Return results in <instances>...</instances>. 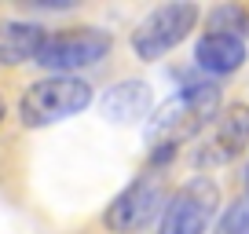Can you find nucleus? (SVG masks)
<instances>
[{
    "label": "nucleus",
    "mask_w": 249,
    "mask_h": 234,
    "mask_svg": "<svg viewBox=\"0 0 249 234\" xmlns=\"http://www.w3.org/2000/svg\"><path fill=\"white\" fill-rule=\"evenodd\" d=\"M220 209V187L209 176H195L179 190H172L158 234H205Z\"/></svg>",
    "instance_id": "6"
},
{
    "label": "nucleus",
    "mask_w": 249,
    "mask_h": 234,
    "mask_svg": "<svg viewBox=\"0 0 249 234\" xmlns=\"http://www.w3.org/2000/svg\"><path fill=\"white\" fill-rule=\"evenodd\" d=\"M103 114L117 125H128V121H140L150 114V88L143 81H121V84L107 88L99 99Z\"/></svg>",
    "instance_id": "9"
},
{
    "label": "nucleus",
    "mask_w": 249,
    "mask_h": 234,
    "mask_svg": "<svg viewBox=\"0 0 249 234\" xmlns=\"http://www.w3.org/2000/svg\"><path fill=\"white\" fill-rule=\"evenodd\" d=\"M169 198L172 194H169L165 176L158 168H150V172H143V176H136V180L107 205L103 223L114 234H140V231H147L158 216H165Z\"/></svg>",
    "instance_id": "3"
},
{
    "label": "nucleus",
    "mask_w": 249,
    "mask_h": 234,
    "mask_svg": "<svg viewBox=\"0 0 249 234\" xmlns=\"http://www.w3.org/2000/svg\"><path fill=\"white\" fill-rule=\"evenodd\" d=\"M213 234H249V194L227 205V212L220 216Z\"/></svg>",
    "instance_id": "12"
},
{
    "label": "nucleus",
    "mask_w": 249,
    "mask_h": 234,
    "mask_svg": "<svg viewBox=\"0 0 249 234\" xmlns=\"http://www.w3.org/2000/svg\"><path fill=\"white\" fill-rule=\"evenodd\" d=\"M198 15L202 11L187 0H172V4H161L154 8L132 33V51L140 55L143 63H154L161 55H169L179 40H187V33L198 26Z\"/></svg>",
    "instance_id": "5"
},
{
    "label": "nucleus",
    "mask_w": 249,
    "mask_h": 234,
    "mask_svg": "<svg viewBox=\"0 0 249 234\" xmlns=\"http://www.w3.org/2000/svg\"><path fill=\"white\" fill-rule=\"evenodd\" d=\"M249 147V106L234 102L231 110L213 121V132L202 147L195 150V161L198 165H227Z\"/></svg>",
    "instance_id": "7"
},
{
    "label": "nucleus",
    "mask_w": 249,
    "mask_h": 234,
    "mask_svg": "<svg viewBox=\"0 0 249 234\" xmlns=\"http://www.w3.org/2000/svg\"><path fill=\"white\" fill-rule=\"evenodd\" d=\"M242 183H246V194H249V161H246V168H242Z\"/></svg>",
    "instance_id": "13"
},
{
    "label": "nucleus",
    "mask_w": 249,
    "mask_h": 234,
    "mask_svg": "<svg viewBox=\"0 0 249 234\" xmlns=\"http://www.w3.org/2000/svg\"><path fill=\"white\" fill-rule=\"evenodd\" d=\"M220 110V88L213 81H187L176 99H169L147 125V139L154 147H176L202 132L209 121H216Z\"/></svg>",
    "instance_id": "1"
},
{
    "label": "nucleus",
    "mask_w": 249,
    "mask_h": 234,
    "mask_svg": "<svg viewBox=\"0 0 249 234\" xmlns=\"http://www.w3.org/2000/svg\"><path fill=\"white\" fill-rule=\"evenodd\" d=\"M4 114H8V106H4V95H0V125H4Z\"/></svg>",
    "instance_id": "14"
},
{
    "label": "nucleus",
    "mask_w": 249,
    "mask_h": 234,
    "mask_svg": "<svg viewBox=\"0 0 249 234\" xmlns=\"http://www.w3.org/2000/svg\"><path fill=\"white\" fill-rule=\"evenodd\" d=\"M195 63H198V70L213 73V77L234 73L246 63V40L231 37V33H205L195 44Z\"/></svg>",
    "instance_id": "8"
},
{
    "label": "nucleus",
    "mask_w": 249,
    "mask_h": 234,
    "mask_svg": "<svg viewBox=\"0 0 249 234\" xmlns=\"http://www.w3.org/2000/svg\"><path fill=\"white\" fill-rule=\"evenodd\" d=\"M209 33H231V37H246L249 33V11L238 4H220L209 11Z\"/></svg>",
    "instance_id": "11"
},
{
    "label": "nucleus",
    "mask_w": 249,
    "mask_h": 234,
    "mask_svg": "<svg viewBox=\"0 0 249 234\" xmlns=\"http://www.w3.org/2000/svg\"><path fill=\"white\" fill-rule=\"evenodd\" d=\"M92 106V84L81 77H44L33 81L18 99V121L26 128H44Z\"/></svg>",
    "instance_id": "2"
},
{
    "label": "nucleus",
    "mask_w": 249,
    "mask_h": 234,
    "mask_svg": "<svg viewBox=\"0 0 249 234\" xmlns=\"http://www.w3.org/2000/svg\"><path fill=\"white\" fill-rule=\"evenodd\" d=\"M48 33L37 22H8L0 26V63H37Z\"/></svg>",
    "instance_id": "10"
},
{
    "label": "nucleus",
    "mask_w": 249,
    "mask_h": 234,
    "mask_svg": "<svg viewBox=\"0 0 249 234\" xmlns=\"http://www.w3.org/2000/svg\"><path fill=\"white\" fill-rule=\"evenodd\" d=\"M110 48H114L110 33L95 30V26H81V30L52 33L40 48L37 63L52 77H73V70H85V66H95L99 59H107Z\"/></svg>",
    "instance_id": "4"
}]
</instances>
